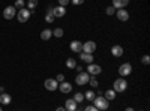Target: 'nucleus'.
<instances>
[{"instance_id":"nucleus-1","label":"nucleus","mask_w":150,"mask_h":111,"mask_svg":"<svg viewBox=\"0 0 150 111\" xmlns=\"http://www.w3.org/2000/svg\"><path fill=\"white\" fill-rule=\"evenodd\" d=\"M126 89H128V81L123 77L117 78L114 83H112V90H114L116 93H123V92H126Z\"/></svg>"},{"instance_id":"nucleus-2","label":"nucleus","mask_w":150,"mask_h":111,"mask_svg":"<svg viewBox=\"0 0 150 111\" xmlns=\"http://www.w3.org/2000/svg\"><path fill=\"white\" fill-rule=\"evenodd\" d=\"M92 102H93V105H95L99 111H101V110H104V111H105V110H108V107H110V104H108L110 101H107V99H105L104 95H101V96H96Z\"/></svg>"},{"instance_id":"nucleus-3","label":"nucleus","mask_w":150,"mask_h":111,"mask_svg":"<svg viewBox=\"0 0 150 111\" xmlns=\"http://www.w3.org/2000/svg\"><path fill=\"white\" fill-rule=\"evenodd\" d=\"M30 15H32V11H29L27 8H21L17 12V18H18L20 23H27L29 18H30Z\"/></svg>"},{"instance_id":"nucleus-4","label":"nucleus","mask_w":150,"mask_h":111,"mask_svg":"<svg viewBox=\"0 0 150 111\" xmlns=\"http://www.w3.org/2000/svg\"><path fill=\"white\" fill-rule=\"evenodd\" d=\"M89 80H90V75L87 72L81 71L77 74V77H75V83H77L78 86H86V84H89Z\"/></svg>"},{"instance_id":"nucleus-5","label":"nucleus","mask_w":150,"mask_h":111,"mask_svg":"<svg viewBox=\"0 0 150 111\" xmlns=\"http://www.w3.org/2000/svg\"><path fill=\"white\" fill-rule=\"evenodd\" d=\"M132 74V65L129 63V62H126V63H122L120 66H119V75L120 77H128V75H131Z\"/></svg>"},{"instance_id":"nucleus-6","label":"nucleus","mask_w":150,"mask_h":111,"mask_svg":"<svg viewBox=\"0 0 150 111\" xmlns=\"http://www.w3.org/2000/svg\"><path fill=\"white\" fill-rule=\"evenodd\" d=\"M83 53H89V54H93L96 51V42L95 41H86L83 42Z\"/></svg>"},{"instance_id":"nucleus-7","label":"nucleus","mask_w":150,"mask_h":111,"mask_svg":"<svg viewBox=\"0 0 150 111\" xmlns=\"http://www.w3.org/2000/svg\"><path fill=\"white\" fill-rule=\"evenodd\" d=\"M89 75H93V77H96V75H99V74L102 72V68L99 66L98 63H89V66H87V71H86Z\"/></svg>"},{"instance_id":"nucleus-8","label":"nucleus","mask_w":150,"mask_h":111,"mask_svg":"<svg viewBox=\"0 0 150 111\" xmlns=\"http://www.w3.org/2000/svg\"><path fill=\"white\" fill-rule=\"evenodd\" d=\"M44 86H45V89L50 90V92H56L59 89V83L56 81V78H47Z\"/></svg>"},{"instance_id":"nucleus-9","label":"nucleus","mask_w":150,"mask_h":111,"mask_svg":"<svg viewBox=\"0 0 150 111\" xmlns=\"http://www.w3.org/2000/svg\"><path fill=\"white\" fill-rule=\"evenodd\" d=\"M14 17H17V9L14 6H6L3 9V18L5 20H12Z\"/></svg>"},{"instance_id":"nucleus-10","label":"nucleus","mask_w":150,"mask_h":111,"mask_svg":"<svg viewBox=\"0 0 150 111\" xmlns=\"http://www.w3.org/2000/svg\"><path fill=\"white\" fill-rule=\"evenodd\" d=\"M116 15H117V20H120V21H123V23L129 20V12L125 9V8L116 9Z\"/></svg>"},{"instance_id":"nucleus-11","label":"nucleus","mask_w":150,"mask_h":111,"mask_svg":"<svg viewBox=\"0 0 150 111\" xmlns=\"http://www.w3.org/2000/svg\"><path fill=\"white\" fill-rule=\"evenodd\" d=\"M69 48H71V51H72V53L80 54V53H81V50H83V42L75 39V41H72V42L69 44Z\"/></svg>"},{"instance_id":"nucleus-12","label":"nucleus","mask_w":150,"mask_h":111,"mask_svg":"<svg viewBox=\"0 0 150 111\" xmlns=\"http://www.w3.org/2000/svg\"><path fill=\"white\" fill-rule=\"evenodd\" d=\"M53 14H54V17H56V18H62V17H65V15H66V8L59 5V6L53 8Z\"/></svg>"},{"instance_id":"nucleus-13","label":"nucleus","mask_w":150,"mask_h":111,"mask_svg":"<svg viewBox=\"0 0 150 111\" xmlns=\"http://www.w3.org/2000/svg\"><path fill=\"white\" fill-rule=\"evenodd\" d=\"M59 90L62 93H69V92H72V84L68 83V81H62L59 84Z\"/></svg>"},{"instance_id":"nucleus-14","label":"nucleus","mask_w":150,"mask_h":111,"mask_svg":"<svg viewBox=\"0 0 150 111\" xmlns=\"http://www.w3.org/2000/svg\"><path fill=\"white\" fill-rule=\"evenodd\" d=\"M123 53H125L123 47H120V45H112V47H111V56H114V57H122Z\"/></svg>"},{"instance_id":"nucleus-15","label":"nucleus","mask_w":150,"mask_h":111,"mask_svg":"<svg viewBox=\"0 0 150 111\" xmlns=\"http://www.w3.org/2000/svg\"><path fill=\"white\" fill-rule=\"evenodd\" d=\"M77 108H78V104L75 102L72 98H71V99H66V102H65V110L66 111H75Z\"/></svg>"},{"instance_id":"nucleus-16","label":"nucleus","mask_w":150,"mask_h":111,"mask_svg":"<svg viewBox=\"0 0 150 111\" xmlns=\"http://www.w3.org/2000/svg\"><path fill=\"white\" fill-rule=\"evenodd\" d=\"M80 59H81V62H84V63H93V59H95V56L93 54H89V53H80Z\"/></svg>"},{"instance_id":"nucleus-17","label":"nucleus","mask_w":150,"mask_h":111,"mask_svg":"<svg viewBox=\"0 0 150 111\" xmlns=\"http://www.w3.org/2000/svg\"><path fill=\"white\" fill-rule=\"evenodd\" d=\"M129 5V0H112V8H114V9H122V8H126Z\"/></svg>"},{"instance_id":"nucleus-18","label":"nucleus","mask_w":150,"mask_h":111,"mask_svg":"<svg viewBox=\"0 0 150 111\" xmlns=\"http://www.w3.org/2000/svg\"><path fill=\"white\" fill-rule=\"evenodd\" d=\"M11 101H12V98H11L9 93H5V92L0 93V104H2V105H9Z\"/></svg>"},{"instance_id":"nucleus-19","label":"nucleus","mask_w":150,"mask_h":111,"mask_svg":"<svg viewBox=\"0 0 150 111\" xmlns=\"http://www.w3.org/2000/svg\"><path fill=\"white\" fill-rule=\"evenodd\" d=\"M116 96H117V93L112 90V89H108V90H105V93H104V98H105L107 101H114Z\"/></svg>"},{"instance_id":"nucleus-20","label":"nucleus","mask_w":150,"mask_h":111,"mask_svg":"<svg viewBox=\"0 0 150 111\" xmlns=\"http://www.w3.org/2000/svg\"><path fill=\"white\" fill-rule=\"evenodd\" d=\"M56 20V17H54V14H53V8L50 6L48 9H47V14H45V21L47 23H53Z\"/></svg>"},{"instance_id":"nucleus-21","label":"nucleus","mask_w":150,"mask_h":111,"mask_svg":"<svg viewBox=\"0 0 150 111\" xmlns=\"http://www.w3.org/2000/svg\"><path fill=\"white\" fill-rule=\"evenodd\" d=\"M51 36H53V30H50V29H44L41 32V39L42 41H48Z\"/></svg>"},{"instance_id":"nucleus-22","label":"nucleus","mask_w":150,"mask_h":111,"mask_svg":"<svg viewBox=\"0 0 150 111\" xmlns=\"http://www.w3.org/2000/svg\"><path fill=\"white\" fill-rule=\"evenodd\" d=\"M72 99L77 102V104H81L83 101H84V95L81 93V92H77V93H74V98Z\"/></svg>"},{"instance_id":"nucleus-23","label":"nucleus","mask_w":150,"mask_h":111,"mask_svg":"<svg viewBox=\"0 0 150 111\" xmlns=\"http://www.w3.org/2000/svg\"><path fill=\"white\" fill-rule=\"evenodd\" d=\"M95 98H96V95H95V92H93V90H89V92H86V93H84V99L90 101V102L95 99Z\"/></svg>"},{"instance_id":"nucleus-24","label":"nucleus","mask_w":150,"mask_h":111,"mask_svg":"<svg viewBox=\"0 0 150 111\" xmlns=\"http://www.w3.org/2000/svg\"><path fill=\"white\" fill-rule=\"evenodd\" d=\"M75 66H77V62H75V59H68V60H66V68H68V69H75Z\"/></svg>"},{"instance_id":"nucleus-25","label":"nucleus","mask_w":150,"mask_h":111,"mask_svg":"<svg viewBox=\"0 0 150 111\" xmlns=\"http://www.w3.org/2000/svg\"><path fill=\"white\" fill-rule=\"evenodd\" d=\"M63 35H65V32H63V29H62V27H57V29L53 30V36H56V38H62Z\"/></svg>"},{"instance_id":"nucleus-26","label":"nucleus","mask_w":150,"mask_h":111,"mask_svg":"<svg viewBox=\"0 0 150 111\" xmlns=\"http://www.w3.org/2000/svg\"><path fill=\"white\" fill-rule=\"evenodd\" d=\"M38 3H39L38 0H29V2H27V9L29 11H35V8L38 6Z\"/></svg>"},{"instance_id":"nucleus-27","label":"nucleus","mask_w":150,"mask_h":111,"mask_svg":"<svg viewBox=\"0 0 150 111\" xmlns=\"http://www.w3.org/2000/svg\"><path fill=\"white\" fill-rule=\"evenodd\" d=\"M89 84L92 86L93 89H96L98 86H99V81L96 80V77H93V75H90V80H89Z\"/></svg>"},{"instance_id":"nucleus-28","label":"nucleus","mask_w":150,"mask_h":111,"mask_svg":"<svg viewBox=\"0 0 150 111\" xmlns=\"http://www.w3.org/2000/svg\"><path fill=\"white\" fill-rule=\"evenodd\" d=\"M105 14H107L108 17H112V15L116 14V9L112 8V6H107V8H105Z\"/></svg>"},{"instance_id":"nucleus-29","label":"nucleus","mask_w":150,"mask_h":111,"mask_svg":"<svg viewBox=\"0 0 150 111\" xmlns=\"http://www.w3.org/2000/svg\"><path fill=\"white\" fill-rule=\"evenodd\" d=\"M141 63H143V65H146V66H149V65H150V56H149V54H144V56L141 57Z\"/></svg>"},{"instance_id":"nucleus-30","label":"nucleus","mask_w":150,"mask_h":111,"mask_svg":"<svg viewBox=\"0 0 150 111\" xmlns=\"http://www.w3.org/2000/svg\"><path fill=\"white\" fill-rule=\"evenodd\" d=\"M24 0H15V5H14V8L15 9H21V8H24Z\"/></svg>"},{"instance_id":"nucleus-31","label":"nucleus","mask_w":150,"mask_h":111,"mask_svg":"<svg viewBox=\"0 0 150 111\" xmlns=\"http://www.w3.org/2000/svg\"><path fill=\"white\" fill-rule=\"evenodd\" d=\"M84 111H99L95 105H87L86 108H84Z\"/></svg>"},{"instance_id":"nucleus-32","label":"nucleus","mask_w":150,"mask_h":111,"mask_svg":"<svg viewBox=\"0 0 150 111\" xmlns=\"http://www.w3.org/2000/svg\"><path fill=\"white\" fill-rule=\"evenodd\" d=\"M56 81H57V83L65 81V75H63V74H59V75H57V78H56Z\"/></svg>"},{"instance_id":"nucleus-33","label":"nucleus","mask_w":150,"mask_h":111,"mask_svg":"<svg viewBox=\"0 0 150 111\" xmlns=\"http://www.w3.org/2000/svg\"><path fill=\"white\" fill-rule=\"evenodd\" d=\"M71 3L75 5V6H78V5H83L84 3V0H71Z\"/></svg>"},{"instance_id":"nucleus-34","label":"nucleus","mask_w":150,"mask_h":111,"mask_svg":"<svg viewBox=\"0 0 150 111\" xmlns=\"http://www.w3.org/2000/svg\"><path fill=\"white\" fill-rule=\"evenodd\" d=\"M57 2H59L60 6H66V5H69V0H57Z\"/></svg>"},{"instance_id":"nucleus-35","label":"nucleus","mask_w":150,"mask_h":111,"mask_svg":"<svg viewBox=\"0 0 150 111\" xmlns=\"http://www.w3.org/2000/svg\"><path fill=\"white\" fill-rule=\"evenodd\" d=\"M56 111H66V110H65V107H57Z\"/></svg>"},{"instance_id":"nucleus-36","label":"nucleus","mask_w":150,"mask_h":111,"mask_svg":"<svg viewBox=\"0 0 150 111\" xmlns=\"http://www.w3.org/2000/svg\"><path fill=\"white\" fill-rule=\"evenodd\" d=\"M125 111H135V110H134L132 107H128V108H126V110H125Z\"/></svg>"},{"instance_id":"nucleus-37","label":"nucleus","mask_w":150,"mask_h":111,"mask_svg":"<svg viewBox=\"0 0 150 111\" xmlns=\"http://www.w3.org/2000/svg\"><path fill=\"white\" fill-rule=\"evenodd\" d=\"M0 111H3V110H2V107H0Z\"/></svg>"},{"instance_id":"nucleus-38","label":"nucleus","mask_w":150,"mask_h":111,"mask_svg":"<svg viewBox=\"0 0 150 111\" xmlns=\"http://www.w3.org/2000/svg\"><path fill=\"white\" fill-rule=\"evenodd\" d=\"M140 111H143V110H140Z\"/></svg>"},{"instance_id":"nucleus-39","label":"nucleus","mask_w":150,"mask_h":111,"mask_svg":"<svg viewBox=\"0 0 150 111\" xmlns=\"http://www.w3.org/2000/svg\"><path fill=\"white\" fill-rule=\"evenodd\" d=\"M0 93H2V92H0Z\"/></svg>"}]
</instances>
